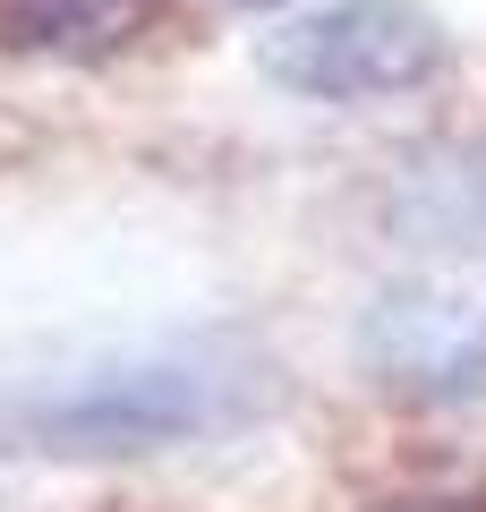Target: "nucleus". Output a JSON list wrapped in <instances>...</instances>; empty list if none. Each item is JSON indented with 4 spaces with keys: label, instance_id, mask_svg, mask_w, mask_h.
<instances>
[{
    "label": "nucleus",
    "instance_id": "nucleus-1",
    "mask_svg": "<svg viewBox=\"0 0 486 512\" xmlns=\"http://www.w3.org/2000/svg\"><path fill=\"white\" fill-rule=\"evenodd\" d=\"M282 367L231 333H197L137 359H94L60 376H0V453L43 461H111L214 444L282 410Z\"/></svg>",
    "mask_w": 486,
    "mask_h": 512
},
{
    "label": "nucleus",
    "instance_id": "nucleus-6",
    "mask_svg": "<svg viewBox=\"0 0 486 512\" xmlns=\"http://www.w3.org/2000/svg\"><path fill=\"white\" fill-rule=\"evenodd\" d=\"M248 9H282V0H248Z\"/></svg>",
    "mask_w": 486,
    "mask_h": 512
},
{
    "label": "nucleus",
    "instance_id": "nucleus-3",
    "mask_svg": "<svg viewBox=\"0 0 486 512\" xmlns=\"http://www.w3.org/2000/svg\"><path fill=\"white\" fill-rule=\"evenodd\" d=\"M359 367L376 393L427 410L486 402V299L444 282H393L359 316Z\"/></svg>",
    "mask_w": 486,
    "mask_h": 512
},
{
    "label": "nucleus",
    "instance_id": "nucleus-2",
    "mask_svg": "<svg viewBox=\"0 0 486 512\" xmlns=\"http://www.w3.org/2000/svg\"><path fill=\"white\" fill-rule=\"evenodd\" d=\"M444 26L418 0H333L273 26L256 43V69L299 103H384L444 69Z\"/></svg>",
    "mask_w": 486,
    "mask_h": 512
},
{
    "label": "nucleus",
    "instance_id": "nucleus-4",
    "mask_svg": "<svg viewBox=\"0 0 486 512\" xmlns=\"http://www.w3.org/2000/svg\"><path fill=\"white\" fill-rule=\"evenodd\" d=\"M376 214H384V231L410 239V248L486 256V137H461V146H418L410 163L384 180Z\"/></svg>",
    "mask_w": 486,
    "mask_h": 512
},
{
    "label": "nucleus",
    "instance_id": "nucleus-5",
    "mask_svg": "<svg viewBox=\"0 0 486 512\" xmlns=\"http://www.w3.org/2000/svg\"><path fill=\"white\" fill-rule=\"evenodd\" d=\"M162 18H171V0H0V52H18V60H120Z\"/></svg>",
    "mask_w": 486,
    "mask_h": 512
}]
</instances>
